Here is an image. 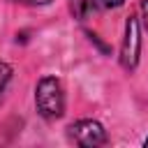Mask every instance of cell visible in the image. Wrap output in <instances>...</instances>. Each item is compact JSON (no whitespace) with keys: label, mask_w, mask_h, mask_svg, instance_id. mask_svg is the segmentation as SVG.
Listing matches in <instances>:
<instances>
[{"label":"cell","mask_w":148,"mask_h":148,"mask_svg":"<svg viewBox=\"0 0 148 148\" xmlns=\"http://www.w3.org/2000/svg\"><path fill=\"white\" fill-rule=\"evenodd\" d=\"M12 2L23 5V7H46V5H51L53 0H12Z\"/></svg>","instance_id":"52a82bcc"},{"label":"cell","mask_w":148,"mask_h":148,"mask_svg":"<svg viewBox=\"0 0 148 148\" xmlns=\"http://www.w3.org/2000/svg\"><path fill=\"white\" fill-rule=\"evenodd\" d=\"M67 139L81 148H99L109 143L106 127L95 118H79L67 125Z\"/></svg>","instance_id":"3957f363"},{"label":"cell","mask_w":148,"mask_h":148,"mask_svg":"<svg viewBox=\"0 0 148 148\" xmlns=\"http://www.w3.org/2000/svg\"><path fill=\"white\" fill-rule=\"evenodd\" d=\"M12 76H14V67H12L9 62L0 60V99H2V95H5V88H7V83L12 81Z\"/></svg>","instance_id":"5b68a950"},{"label":"cell","mask_w":148,"mask_h":148,"mask_svg":"<svg viewBox=\"0 0 148 148\" xmlns=\"http://www.w3.org/2000/svg\"><path fill=\"white\" fill-rule=\"evenodd\" d=\"M123 5H125V0H97V7H102V9H118Z\"/></svg>","instance_id":"ba28073f"},{"label":"cell","mask_w":148,"mask_h":148,"mask_svg":"<svg viewBox=\"0 0 148 148\" xmlns=\"http://www.w3.org/2000/svg\"><path fill=\"white\" fill-rule=\"evenodd\" d=\"M118 60H120V67L127 74L136 72V67H139V60H141V21H139L136 14H130L125 18Z\"/></svg>","instance_id":"7a4b0ae2"},{"label":"cell","mask_w":148,"mask_h":148,"mask_svg":"<svg viewBox=\"0 0 148 148\" xmlns=\"http://www.w3.org/2000/svg\"><path fill=\"white\" fill-rule=\"evenodd\" d=\"M97 9V0H69V12L76 21H88Z\"/></svg>","instance_id":"277c9868"},{"label":"cell","mask_w":148,"mask_h":148,"mask_svg":"<svg viewBox=\"0 0 148 148\" xmlns=\"http://www.w3.org/2000/svg\"><path fill=\"white\" fill-rule=\"evenodd\" d=\"M143 146H148V136H146V139H143Z\"/></svg>","instance_id":"9c48e42d"},{"label":"cell","mask_w":148,"mask_h":148,"mask_svg":"<svg viewBox=\"0 0 148 148\" xmlns=\"http://www.w3.org/2000/svg\"><path fill=\"white\" fill-rule=\"evenodd\" d=\"M35 109H37L39 118H44L46 123L60 120L65 116V109H67L65 86L58 76L44 74V76L37 79V83H35Z\"/></svg>","instance_id":"6da1fadb"},{"label":"cell","mask_w":148,"mask_h":148,"mask_svg":"<svg viewBox=\"0 0 148 148\" xmlns=\"http://www.w3.org/2000/svg\"><path fill=\"white\" fill-rule=\"evenodd\" d=\"M136 16H139V21H141V28L148 32V0H141V2H139Z\"/></svg>","instance_id":"8992f818"}]
</instances>
